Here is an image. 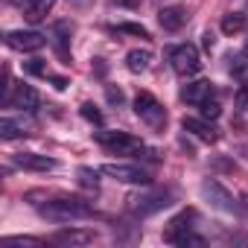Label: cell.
I'll return each mask as SVG.
<instances>
[{
  "mask_svg": "<svg viewBox=\"0 0 248 248\" xmlns=\"http://www.w3.org/2000/svg\"><path fill=\"white\" fill-rule=\"evenodd\" d=\"M135 114L146 123V126H152V129H164L167 126V111H164V105L152 93H146V91H140L135 96Z\"/></svg>",
  "mask_w": 248,
  "mask_h": 248,
  "instance_id": "obj_5",
  "label": "cell"
},
{
  "mask_svg": "<svg viewBox=\"0 0 248 248\" xmlns=\"http://www.w3.org/2000/svg\"><path fill=\"white\" fill-rule=\"evenodd\" d=\"M82 117H85V120H91V123H96V126H102V114H99L91 102H85V105H82Z\"/></svg>",
  "mask_w": 248,
  "mask_h": 248,
  "instance_id": "obj_26",
  "label": "cell"
},
{
  "mask_svg": "<svg viewBox=\"0 0 248 248\" xmlns=\"http://www.w3.org/2000/svg\"><path fill=\"white\" fill-rule=\"evenodd\" d=\"M24 70H27V73H32V76H50V70H47V64H44L41 59L27 62V64H24Z\"/></svg>",
  "mask_w": 248,
  "mask_h": 248,
  "instance_id": "obj_25",
  "label": "cell"
},
{
  "mask_svg": "<svg viewBox=\"0 0 248 248\" xmlns=\"http://www.w3.org/2000/svg\"><path fill=\"white\" fill-rule=\"evenodd\" d=\"M53 85H56L59 91H64V88H67V79H64V76H53Z\"/></svg>",
  "mask_w": 248,
  "mask_h": 248,
  "instance_id": "obj_31",
  "label": "cell"
},
{
  "mask_svg": "<svg viewBox=\"0 0 248 248\" xmlns=\"http://www.w3.org/2000/svg\"><path fill=\"white\" fill-rule=\"evenodd\" d=\"M149 64H152V53H149V50H132V53L126 56V67H129L132 73H146Z\"/></svg>",
  "mask_w": 248,
  "mask_h": 248,
  "instance_id": "obj_18",
  "label": "cell"
},
{
  "mask_svg": "<svg viewBox=\"0 0 248 248\" xmlns=\"http://www.w3.org/2000/svg\"><path fill=\"white\" fill-rule=\"evenodd\" d=\"M228 62H231V73L239 82H248V62H245V56H231Z\"/></svg>",
  "mask_w": 248,
  "mask_h": 248,
  "instance_id": "obj_21",
  "label": "cell"
},
{
  "mask_svg": "<svg viewBox=\"0 0 248 248\" xmlns=\"http://www.w3.org/2000/svg\"><path fill=\"white\" fill-rule=\"evenodd\" d=\"M6 102L15 105V108H21V111H32V108H38V93L30 85H18L15 88V96H9Z\"/></svg>",
  "mask_w": 248,
  "mask_h": 248,
  "instance_id": "obj_15",
  "label": "cell"
},
{
  "mask_svg": "<svg viewBox=\"0 0 248 248\" xmlns=\"http://www.w3.org/2000/svg\"><path fill=\"white\" fill-rule=\"evenodd\" d=\"M50 242L56 245H88L93 242V231H82V228H62L50 236Z\"/></svg>",
  "mask_w": 248,
  "mask_h": 248,
  "instance_id": "obj_13",
  "label": "cell"
},
{
  "mask_svg": "<svg viewBox=\"0 0 248 248\" xmlns=\"http://www.w3.org/2000/svg\"><path fill=\"white\" fill-rule=\"evenodd\" d=\"M27 135H30V126L24 120H12V117L0 120V138L3 140H15V138H27Z\"/></svg>",
  "mask_w": 248,
  "mask_h": 248,
  "instance_id": "obj_16",
  "label": "cell"
},
{
  "mask_svg": "<svg viewBox=\"0 0 248 248\" xmlns=\"http://www.w3.org/2000/svg\"><path fill=\"white\" fill-rule=\"evenodd\" d=\"M15 164L21 170H30V172H50L59 167L56 158H47V155H35V152H24V155H15Z\"/></svg>",
  "mask_w": 248,
  "mask_h": 248,
  "instance_id": "obj_12",
  "label": "cell"
},
{
  "mask_svg": "<svg viewBox=\"0 0 248 248\" xmlns=\"http://www.w3.org/2000/svg\"><path fill=\"white\" fill-rule=\"evenodd\" d=\"M53 38H56V50L62 59H67V41H70V24L67 21H59L53 27Z\"/></svg>",
  "mask_w": 248,
  "mask_h": 248,
  "instance_id": "obj_20",
  "label": "cell"
},
{
  "mask_svg": "<svg viewBox=\"0 0 248 248\" xmlns=\"http://www.w3.org/2000/svg\"><path fill=\"white\" fill-rule=\"evenodd\" d=\"M3 242L6 245H41V239H35V236H6Z\"/></svg>",
  "mask_w": 248,
  "mask_h": 248,
  "instance_id": "obj_27",
  "label": "cell"
},
{
  "mask_svg": "<svg viewBox=\"0 0 248 248\" xmlns=\"http://www.w3.org/2000/svg\"><path fill=\"white\" fill-rule=\"evenodd\" d=\"M202 196H204V202H207L210 207H216V210H222V213H236V210H239V202H233V196L228 193V187H222V184L213 181V178L202 181Z\"/></svg>",
  "mask_w": 248,
  "mask_h": 248,
  "instance_id": "obj_6",
  "label": "cell"
},
{
  "mask_svg": "<svg viewBox=\"0 0 248 248\" xmlns=\"http://www.w3.org/2000/svg\"><path fill=\"white\" fill-rule=\"evenodd\" d=\"M187 9L184 6H164L161 12H158V21H161V27L167 30V32H178L184 24H187Z\"/></svg>",
  "mask_w": 248,
  "mask_h": 248,
  "instance_id": "obj_14",
  "label": "cell"
},
{
  "mask_svg": "<svg viewBox=\"0 0 248 248\" xmlns=\"http://www.w3.org/2000/svg\"><path fill=\"white\" fill-rule=\"evenodd\" d=\"M172 204V193L170 190H152V193H143V196H135L132 199V210L138 216H149V213H158L164 207Z\"/></svg>",
  "mask_w": 248,
  "mask_h": 248,
  "instance_id": "obj_7",
  "label": "cell"
},
{
  "mask_svg": "<svg viewBox=\"0 0 248 248\" xmlns=\"http://www.w3.org/2000/svg\"><path fill=\"white\" fill-rule=\"evenodd\" d=\"M239 213L248 219V193H245V196H239Z\"/></svg>",
  "mask_w": 248,
  "mask_h": 248,
  "instance_id": "obj_30",
  "label": "cell"
},
{
  "mask_svg": "<svg viewBox=\"0 0 248 248\" xmlns=\"http://www.w3.org/2000/svg\"><path fill=\"white\" fill-rule=\"evenodd\" d=\"M38 210H41L44 219H53V222H76V219H88V216H93L91 204L82 202V199H73V196H59V199L41 204Z\"/></svg>",
  "mask_w": 248,
  "mask_h": 248,
  "instance_id": "obj_1",
  "label": "cell"
},
{
  "mask_svg": "<svg viewBox=\"0 0 248 248\" xmlns=\"http://www.w3.org/2000/svg\"><path fill=\"white\" fill-rule=\"evenodd\" d=\"M245 56H248V38H245Z\"/></svg>",
  "mask_w": 248,
  "mask_h": 248,
  "instance_id": "obj_34",
  "label": "cell"
},
{
  "mask_svg": "<svg viewBox=\"0 0 248 248\" xmlns=\"http://www.w3.org/2000/svg\"><path fill=\"white\" fill-rule=\"evenodd\" d=\"M6 44L18 53H35L47 44V38L35 30H12V32H6Z\"/></svg>",
  "mask_w": 248,
  "mask_h": 248,
  "instance_id": "obj_9",
  "label": "cell"
},
{
  "mask_svg": "<svg viewBox=\"0 0 248 248\" xmlns=\"http://www.w3.org/2000/svg\"><path fill=\"white\" fill-rule=\"evenodd\" d=\"M181 129L187 135L204 140V143H216L219 140V129L213 126V120H207V117H184L181 120Z\"/></svg>",
  "mask_w": 248,
  "mask_h": 248,
  "instance_id": "obj_10",
  "label": "cell"
},
{
  "mask_svg": "<svg viewBox=\"0 0 248 248\" xmlns=\"http://www.w3.org/2000/svg\"><path fill=\"white\" fill-rule=\"evenodd\" d=\"M96 140H99L111 155H132V158H138V155L146 152L143 140L135 138V135H126V132H96Z\"/></svg>",
  "mask_w": 248,
  "mask_h": 248,
  "instance_id": "obj_3",
  "label": "cell"
},
{
  "mask_svg": "<svg viewBox=\"0 0 248 248\" xmlns=\"http://www.w3.org/2000/svg\"><path fill=\"white\" fill-rule=\"evenodd\" d=\"M202 44H204V50H213V44H216V35H213V32H204V35H202Z\"/></svg>",
  "mask_w": 248,
  "mask_h": 248,
  "instance_id": "obj_29",
  "label": "cell"
},
{
  "mask_svg": "<svg viewBox=\"0 0 248 248\" xmlns=\"http://www.w3.org/2000/svg\"><path fill=\"white\" fill-rule=\"evenodd\" d=\"M181 99L199 108L202 102L216 99V85H213L210 79H196V82H187V85L181 88Z\"/></svg>",
  "mask_w": 248,
  "mask_h": 248,
  "instance_id": "obj_11",
  "label": "cell"
},
{
  "mask_svg": "<svg viewBox=\"0 0 248 248\" xmlns=\"http://www.w3.org/2000/svg\"><path fill=\"white\" fill-rule=\"evenodd\" d=\"M99 172L108 175V178H114V181H120V184H149L152 181L146 170L132 167V164H105Z\"/></svg>",
  "mask_w": 248,
  "mask_h": 248,
  "instance_id": "obj_8",
  "label": "cell"
},
{
  "mask_svg": "<svg viewBox=\"0 0 248 248\" xmlns=\"http://www.w3.org/2000/svg\"><path fill=\"white\" fill-rule=\"evenodd\" d=\"M53 6H56V0H27V18L32 24H38L53 12Z\"/></svg>",
  "mask_w": 248,
  "mask_h": 248,
  "instance_id": "obj_17",
  "label": "cell"
},
{
  "mask_svg": "<svg viewBox=\"0 0 248 248\" xmlns=\"http://www.w3.org/2000/svg\"><path fill=\"white\" fill-rule=\"evenodd\" d=\"M193 222H196V213L193 210H181L170 228L164 231V239L172 242V245H204V239L199 233H193Z\"/></svg>",
  "mask_w": 248,
  "mask_h": 248,
  "instance_id": "obj_2",
  "label": "cell"
},
{
  "mask_svg": "<svg viewBox=\"0 0 248 248\" xmlns=\"http://www.w3.org/2000/svg\"><path fill=\"white\" fill-rule=\"evenodd\" d=\"M117 6H123V9H138L140 6V0H114Z\"/></svg>",
  "mask_w": 248,
  "mask_h": 248,
  "instance_id": "obj_28",
  "label": "cell"
},
{
  "mask_svg": "<svg viewBox=\"0 0 248 248\" xmlns=\"http://www.w3.org/2000/svg\"><path fill=\"white\" fill-rule=\"evenodd\" d=\"M245 27H248V21H245L242 12H228V15L222 18V32H225V35H236V32H242Z\"/></svg>",
  "mask_w": 248,
  "mask_h": 248,
  "instance_id": "obj_19",
  "label": "cell"
},
{
  "mask_svg": "<svg viewBox=\"0 0 248 248\" xmlns=\"http://www.w3.org/2000/svg\"><path fill=\"white\" fill-rule=\"evenodd\" d=\"M76 175H79V184H82V187H93V190H96V184H99V172H96V170L79 167V172H76Z\"/></svg>",
  "mask_w": 248,
  "mask_h": 248,
  "instance_id": "obj_22",
  "label": "cell"
},
{
  "mask_svg": "<svg viewBox=\"0 0 248 248\" xmlns=\"http://www.w3.org/2000/svg\"><path fill=\"white\" fill-rule=\"evenodd\" d=\"M239 102L248 108V88H242V91H239Z\"/></svg>",
  "mask_w": 248,
  "mask_h": 248,
  "instance_id": "obj_33",
  "label": "cell"
},
{
  "mask_svg": "<svg viewBox=\"0 0 248 248\" xmlns=\"http://www.w3.org/2000/svg\"><path fill=\"white\" fill-rule=\"evenodd\" d=\"M170 64L178 76H196L202 70V56L193 44H175L170 47Z\"/></svg>",
  "mask_w": 248,
  "mask_h": 248,
  "instance_id": "obj_4",
  "label": "cell"
},
{
  "mask_svg": "<svg viewBox=\"0 0 248 248\" xmlns=\"http://www.w3.org/2000/svg\"><path fill=\"white\" fill-rule=\"evenodd\" d=\"M199 111H202V117H207V120H219L222 105H219L216 99H207V102H202V105H199Z\"/></svg>",
  "mask_w": 248,
  "mask_h": 248,
  "instance_id": "obj_24",
  "label": "cell"
},
{
  "mask_svg": "<svg viewBox=\"0 0 248 248\" xmlns=\"http://www.w3.org/2000/svg\"><path fill=\"white\" fill-rule=\"evenodd\" d=\"M117 32H126V35H135V38H149V30L143 24H117Z\"/></svg>",
  "mask_w": 248,
  "mask_h": 248,
  "instance_id": "obj_23",
  "label": "cell"
},
{
  "mask_svg": "<svg viewBox=\"0 0 248 248\" xmlns=\"http://www.w3.org/2000/svg\"><path fill=\"white\" fill-rule=\"evenodd\" d=\"M108 99H111V102H123V93L114 91V88H108Z\"/></svg>",
  "mask_w": 248,
  "mask_h": 248,
  "instance_id": "obj_32",
  "label": "cell"
}]
</instances>
